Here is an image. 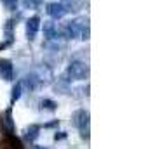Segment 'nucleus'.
Here are the masks:
<instances>
[{
	"mask_svg": "<svg viewBox=\"0 0 155 149\" xmlns=\"http://www.w3.org/2000/svg\"><path fill=\"white\" fill-rule=\"evenodd\" d=\"M56 125H59V121H58V120L51 121V123H45V125H44V127H45V128H52V127H56Z\"/></svg>",
	"mask_w": 155,
	"mask_h": 149,
	"instance_id": "18",
	"label": "nucleus"
},
{
	"mask_svg": "<svg viewBox=\"0 0 155 149\" xmlns=\"http://www.w3.org/2000/svg\"><path fill=\"white\" fill-rule=\"evenodd\" d=\"M71 121L78 130H87L89 128V111L85 109H78L71 114Z\"/></svg>",
	"mask_w": 155,
	"mask_h": 149,
	"instance_id": "2",
	"label": "nucleus"
},
{
	"mask_svg": "<svg viewBox=\"0 0 155 149\" xmlns=\"http://www.w3.org/2000/svg\"><path fill=\"white\" fill-rule=\"evenodd\" d=\"M21 85H26V87L30 88V90H35L37 87H38V85H42V83H40L38 76H37L35 73H33V75H28L26 78L23 80V82H21Z\"/></svg>",
	"mask_w": 155,
	"mask_h": 149,
	"instance_id": "11",
	"label": "nucleus"
},
{
	"mask_svg": "<svg viewBox=\"0 0 155 149\" xmlns=\"http://www.w3.org/2000/svg\"><path fill=\"white\" fill-rule=\"evenodd\" d=\"M37 76H38V80H40V83H45V82H49L51 76H52V73H51V70L47 68V66H40L38 70H37L35 73Z\"/></svg>",
	"mask_w": 155,
	"mask_h": 149,
	"instance_id": "12",
	"label": "nucleus"
},
{
	"mask_svg": "<svg viewBox=\"0 0 155 149\" xmlns=\"http://www.w3.org/2000/svg\"><path fill=\"white\" fill-rule=\"evenodd\" d=\"M0 147L2 149H23V144L14 134H5L2 137V141H0Z\"/></svg>",
	"mask_w": 155,
	"mask_h": 149,
	"instance_id": "3",
	"label": "nucleus"
},
{
	"mask_svg": "<svg viewBox=\"0 0 155 149\" xmlns=\"http://www.w3.org/2000/svg\"><path fill=\"white\" fill-rule=\"evenodd\" d=\"M21 92H23V85L21 82H18L14 87H12V94H11V102H16V101L21 97Z\"/></svg>",
	"mask_w": 155,
	"mask_h": 149,
	"instance_id": "13",
	"label": "nucleus"
},
{
	"mask_svg": "<svg viewBox=\"0 0 155 149\" xmlns=\"http://www.w3.org/2000/svg\"><path fill=\"white\" fill-rule=\"evenodd\" d=\"M40 135V125H30V127L25 128V139L30 142H33L38 139Z\"/></svg>",
	"mask_w": 155,
	"mask_h": 149,
	"instance_id": "9",
	"label": "nucleus"
},
{
	"mask_svg": "<svg viewBox=\"0 0 155 149\" xmlns=\"http://www.w3.org/2000/svg\"><path fill=\"white\" fill-rule=\"evenodd\" d=\"M38 29H40V17L38 16H31L28 21H26V35H28L30 40L35 38Z\"/></svg>",
	"mask_w": 155,
	"mask_h": 149,
	"instance_id": "6",
	"label": "nucleus"
},
{
	"mask_svg": "<svg viewBox=\"0 0 155 149\" xmlns=\"http://www.w3.org/2000/svg\"><path fill=\"white\" fill-rule=\"evenodd\" d=\"M58 104L54 102V101L51 99H42L40 101V109H45V111H56Z\"/></svg>",
	"mask_w": 155,
	"mask_h": 149,
	"instance_id": "14",
	"label": "nucleus"
},
{
	"mask_svg": "<svg viewBox=\"0 0 155 149\" xmlns=\"http://www.w3.org/2000/svg\"><path fill=\"white\" fill-rule=\"evenodd\" d=\"M59 4L63 5L64 12H78L80 9L84 7V2L82 0H61Z\"/></svg>",
	"mask_w": 155,
	"mask_h": 149,
	"instance_id": "8",
	"label": "nucleus"
},
{
	"mask_svg": "<svg viewBox=\"0 0 155 149\" xmlns=\"http://www.w3.org/2000/svg\"><path fill=\"white\" fill-rule=\"evenodd\" d=\"M0 76L5 82H11L14 78V68L9 59H0Z\"/></svg>",
	"mask_w": 155,
	"mask_h": 149,
	"instance_id": "4",
	"label": "nucleus"
},
{
	"mask_svg": "<svg viewBox=\"0 0 155 149\" xmlns=\"http://www.w3.org/2000/svg\"><path fill=\"white\" fill-rule=\"evenodd\" d=\"M31 149H47L45 146H31Z\"/></svg>",
	"mask_w": 155,
	"mask_h": 149,
	"instance_id": "19",
	"label": "nucleus"
},
{
	"mask_svg": "<svg viewBox=\"0 0 155 149\" xmlns=\"http://www.w3.org/2000/svg\"><path fill=\"white\" fill-rule=\"evenodd\" d=\"M40 2L42 0H23V5H25V9H37L40 5Z\"/></svg>",
	"mask_w": 155,
	"mask_h": 149,
	"instance_id": "15",
	"label": "nucleus"
},
{
	"mask_svg": "<svg viewBox=\"0 0 155 149\" xmlns=\"http://www.w3.org/2000/svg\"><path fill=\"white\" fill-rule=\"evenodd\" d=\"M47 14L52 17V19H61L66 12H64V9H63V5L59 4V2H51V4H47Z\"/></svg>",
	"mask_w": 155,
	"mask_h": 149,
	"instance_id": "7",
	"label": "nucleus"
},
{
	"mask_svg": "<svg viewBox=\"0 0 155 149\" xmlns=\"http://www.w3.org/2000/svg\"><path fill=\"white\" fill-rule=\"evenodd\" d=\"M2 4L7 11H16L18 9V0H2Z\"/></svg>",
	"mask_w": 155,
	"mask_h": 149,
	"instance_id": "16",
	"label": "nucleus"
},
{
	"mask_svg": "<svg viewBox=\"0 0 155 149\" xmlns=\"http://www.w3.org/2000/svg\"><path fill=\"white\" fill-rule=\"evenodd\" d=\"M44 36L47 40H54L56 38V23L44 21Z\"/></svg>",
	"mask_w": 155,
	"mask_h": 149,
	"instance_id": "10",
	"label": "nucleus"
},
{
	"mask_svg": "<svg viewBox=\"0 0 155 149\" xmlns=\"http://www.w3.org/2000/svg\"><path fill=\"white\" fill-rule=\"evenodd\" d=\"M0 123H2V130L5 128L7 134H14V120H12V107H7L5 113L2 114L0 118Z\"/></svg>",
	"mask_w": 155,
	"mask_h": 149,
	"instance_id": "5",
	"label": "nucleus"
},
{
	"mask_svg": "<svg viewBox=\"0 0 155 149\" xmlns=\"http://www.w3.org/2000/svg\"><path fill=\"white\" fill-rule=\"evenodd\" d=\"M89 75V66L82 61H71L66 68V78L68 82H77V80H85Z\"/></svg>",
	"mask_w": 155,
	"mask_h": 149,
	"instance_id": "1",
	"label": "nucleus"
},
{
	"mask_svg": "<svg viewBox=\"0 0 155 149\" xmlns=\"http://www.w3.org/2000/svg\"><path fill=\"white\" fill-rule=\"evenodd\" d=\"M63 139H66V134L64 132H56L54 134V141H63Z\"/></svg>",
	"mask_w": 155,
	"mask_h": 149,
	"instance_id": "17",
	"label": "nucleus"
}]
</instances>
